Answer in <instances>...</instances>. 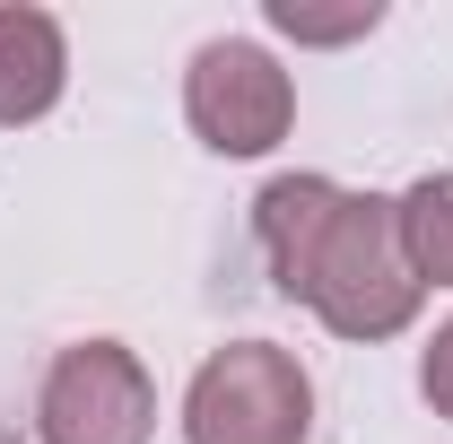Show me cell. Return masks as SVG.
Returning <instances> with one entry per match:
<instances>
[{
    "label": "cell",
    "instance_id": "cell-4",
    "mask_svg": "<svg viewBox=\"0 0 453 444\" xmlns=\"http://www.w3.org/2000/svg\"><path fill=\"white\" fill-rule=\"evenodd\" d=\"M35 436L44 444H149L157 436V384L122 340L61 348L35 392Z\"/></svg>",
    "mask_w": 453,
    "mask_h": 444
},
{
    "label": "cell",
    "instance_id": "cell-1",
    "mask_svg": "<svg viewBox=\"0 0 453 444\" xmlns=\"http://www.w3.org/2000/svg\"><path fill=\"white\" fill-rule=\"evenodd\" d=\"M418 296H427V287H418L410 253H401L393 201H384V192H349L332 235H323V253H314V279H305V305L323 314V332L393 340V332H410Z\"/></svg>",
    "mask_w": 453,
    "mask_h": 444
},
{
    "label": "cell",
    "instance_id": "cell-3",
    "mask_svg": "<svg viewBox=\"0 0 453 444\" xmlns=\"http://www.w3.org/2000/svg\"><path fill=\"white\" fill-rule=\"evenodd\" d=\"M183 122L219 157H271L288 140V122H296V88H288V70L262 44L219 35V44H201L192 70H183Z\"/></svg>",
    "mask_w": 453,
    "mask_h": 444
},
{
    "label": "cell",
    "instance_id": "cell-9",
    "mask_svg": "<svg viewBox=\"0 0 453 444\" xmlns=\"http://www.w3.org/2000/svg\"><path fill=\"white\" fill-rule=\"evenodd\" d=\"M418 392H427L436 418H453V323L427 340V357H418Z\"/></svg>",
    "mask_w": 453,
    "mask_h": 444
},
{
    "label": "cell",
    "instance_id": "cell-2",
    "mask_svg": "<svg viewBox=\"0 0 453 444\" xmlns=\"http://www.w3.org/2000/svg\"><path fill=\"white\" fill-rule=\"evenodd\" d=\"M314 384L280 340H226L183 392V444H305Z\"/></svg>",
    "mask_w": 453,
    "mask_h": 444
},
{
    "label": "cell",
    "instance_id": "cell-7",
    "mask_svg": "<svg viewBox=\"0 0 453 444\" xmlns=\"http://www.w3.org/2000/svg\"><path fill=\"white\" fill-rule=\"evenodd\" d=\"M393 218H401V253H410L418 287H453V174H418L393 201Z\"/></svg>",
    "mask_w": 453,
    "mask_h": 444
},
{
    "label": "cell",
    "instance_id": "cell-6",
    "mask_svg": "<svg viewBox=\"0 0 453 444\" xmlns=\"http://www.w3.org/2000/svg\"><path fill=\"white\" fill-rule=\"evenodd\" d=\"M70 88V44H61V18L53 9H27L9 0L0 9V131L18 122H44Z\"/></svg>",
    "mask_w": 453,
    "mask_h": 444
},
{
    "label": "cell",
    "instance_id": "cell-8",
    "mask_svg": "<svg viewBox=\"0 0 453 444\" xmlns=\"http://www.w3.org/2000/svg\"><path fill=\"white\" fill-rule=\"evenodd\" d=\"M375 0H357V9H305V0H271V27L296 35V44H349V35H375Z\"/></svg>",
    "mask_w": 453,
    "mask_h": 444
},
{
    "label": "cell",
    "instance_id": "cell-5",
    "mask_svg": "<svg viewBox=\"0 0 453 444\" xmlns=\"http://www.w3.org/2000/svg\"><path fill=\"white\" fill-rule=\"evenodd\" d=\"M340 201H349V192L323 183V174H280V183H262V201H253V244H262L280 296H305L314 253H323V235H332Z\"/></svg>",
    "mask_w": 453,
    "mask_h": 444
},
{
    "label": "cell",
    "instance_id": "cell-10",
    "mask_svg": "<svg viewBox=\"0 0 453 444\" xmlns=\"http://www.w3.org/2000/svg\"><path fill=\"white\" fill-rule=\"evenodd\" d=\"M0 444H18V427H0Z\"/></svg>",
    "mask_w": 453,
    "mask_h": 444
}]
</instances>
